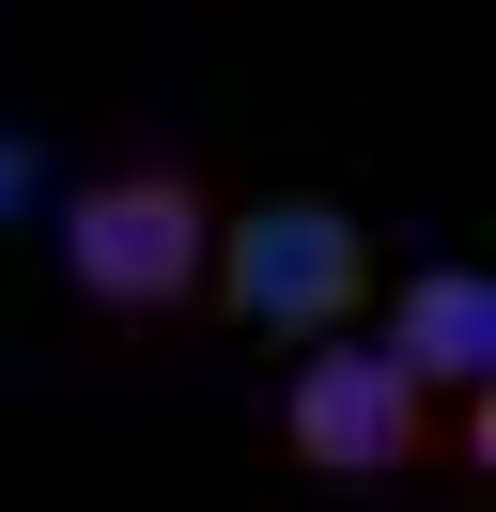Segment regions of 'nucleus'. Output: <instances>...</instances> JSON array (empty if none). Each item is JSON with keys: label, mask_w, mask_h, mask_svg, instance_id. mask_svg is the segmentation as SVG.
Segmentation results:
<instances>
[{"label": "nucleus", "mask_w": 496, "mask_h": 512, "mask_svg": "<svg viewBox=\"0 0 496 512\" xmlns=\"http://www.w3.org/2000/svg\"><path fill=\"white\" fill-rule=\"evenodd\" d=\"M202 249H217V202H202L186 156H140V171L62 187V280H78V311H109V326L202 311Z\"/></svg>", "instance_id": "obj_1"}, {"label": "nucleus", "mask_w": 496, "mask_h": 512, "mask_svg": "<svg viewBox=\"0 0 496 512\" xmlns=\"http://www.w3.org/2000/svg\"><path fill=\"white\" fill-rule=\"evenodd\" d=\"M202 311H233L248 342L357 326V311H372V233L341 218L326 187H279V202H248V218H217V249H202Z\"/></svg>", "instance_id": "obj_2"}, {"label": "nucleus", "mask_w": 496, "mask_h": 512, "mask_svg": "<svg viewBox=\"0 0 496 512\" xmlns=\"http://www.w3.org/2000/svg\"><path fill=\"white\" fill-rule=\"evenodd\" d=\"M279 450L310 481H403V466H434V388L357 326H310L279 373Z\"/></svg>", "instance_id": "obj_3"}, {"label": "nucleus", "mask_w": 496, "mask_h": 512, "mask_svg": "<svg viewBox=\"0 0 496 512\" xmlns=\"http://www.w3.org/2000/svg\"><path fill=\"white\" fill-rule=\"evenodd\" d=\"M372 342L403 357V373L434 388V404H465V388H496V295L465 280V264H403L388 280V326Z\"/></svg>", "instance_id": "obj_4"}, {"label": "nucleus", "mask_w": 496, "mask_h": 512, "mask_svg": "<svg viewBox=\"0 0 496 512\" xmlns=\"http://www.w3.org/2000/svg\"><path fill=\"white\" fill-rule=\"evenodd\" d=\"M16 187H31V156H16V140H0V202H16Z\"/></svg>", "instance_id": "obj_5"}]
</instances>
